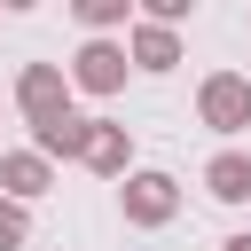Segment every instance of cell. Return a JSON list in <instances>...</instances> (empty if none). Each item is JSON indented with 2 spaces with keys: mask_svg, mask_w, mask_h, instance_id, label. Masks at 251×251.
Returning <instances> with one entry per match:
<instances>
[{
  "mask_svg": "<svg viewBox=\"0 0 251 251\" xmlns=\"http://www.w3.org/2000/svg\"><path fill=\"white\" fill-rule=\"evenodd\" d=\"M24 243H31V204L0 196V251H24Z\"/></svg>",
  "mask_w": 251,
  "mask_h": 251,
  "instance_id": "11",
  "label": "cell"
},
{
  "mask_svg": "<svg viewBox=\"0 0 251 251\" xmlns=\"http://www.w3.org/2000/svg\"><path fill=\"white\" fill-rule=\"evenodd\" d=\"M86 173L94 180H133V133L118 118H94V141H86Z\"/></svg>",
  "mask_w": 251,
  "mask_h": 251,
  "instance_id": "5",
  "label": "cell"
},
{
  "mask_svg": "<svg viewBox=\"0 0 251 251\" xmlns=\"http://www.w3.org/2000/svg\"><path fill=\"white\" fill-rule=\"evenodd\" d=\"M86 141H94V118H63V126L31 133V149H39L47 165H55V157H63V165H86Z\"/></svg>",
  "mask_w": 251,
  "mask_h": 251,
  "instance_id": "9",
  "label": "cell"
},
{
  "mask_svg": "<svg viewBox=\"0 0 251 251\" xmlns=\"http://www.w3.org/2000/svg\"><path fill=\"white\" fill-rule=\"evenodd\" d=\"M196 118H204L212 133H243V126H251V78H243V71H212V78L196 86Z\"/></svg>",
  "mask_w": 251,
  "mask_h": 251,
  "instance_id": "2",
  "label": "cell"
},
{
  "mask_svg": "<svg viewBox=\"0 0 251 251\" xmlns=\"http://www.w3.org/2000/svg\"><path fill=\"white\" fill-rule=\"evenodd\" d=\"M204 196H212V204H251V157H243V149H220V157L204 165Z\"/></svg>",
  "mask_w": 251,
  "mask_h": 251,
  "instance_id": "8",
  "label": "cell"
},
{
  "mask_svg": "<svg viewBox=\"0 0 251 251\" xmlns=\"http://www.w3.org/2000/svg\"><path fill=\"white\" fill-rule=\"evenodd\" d=\"M220 251H251V235H227V243H220Z\"/></svg>",
  "mask_w": 251,
  "mask_h": 251,
  "instance_id": "12",
  "label": "cell"
},
{
  "mask_svg": "<svg viewBox=\"0 0 251 251\" xmlns=\"http://www.w3.org/2000/svg\"><path fill=\"white\" fill-rule=\"evenodd\" d=\"M126 71H133V55H126L118 39H86V47L71 55V86H78V94H102V102L126 94Z\"/></svg>",
  "mask_w": 251,
  "mask_h": 251,
  "instance_id": "3",
  "label": "cell"
},
{
  "mask_svg": "<svg viewBox=\"0 0 251 251\" xmlns=\"http://www.w3.org/2000/svg\"><path fill=\"white\" fill-rule=\"evenodd\" d=\"M55 188V165L39 157V149H8L0 157V196H16V204H39Z\"/></svg>",
  "mask_w": 251,
  "mask_h": 251,
  "instance_id": "7",
  "label": "cell"
},
{
  "mask_svg": "<svg viewBox=\"0 0 251 251\" xmlns=\"http://www.w3.org/2000/svg\"><path fill=\"white\" fill-rule=\"evenodd\" d=\"M71 63H24L16 71V110L31 118V133H47V126H63V118H78L71 110Z\"/></svg>",
  "mask_w": 251,
  "mask_h": 251,
  "instance_id": "1",
  "label": "cell"
},
{
  "mask_svg": "<svg viewBox=\"0 0 251 251\" xmlns=\"http://www.w3.org/2000/svg\"><path fill=\"white\" fill-rule=\"evenodd\" d=\"M78 24H86L94 39H110L118 24H133V0H78Z\"/></svg>",
  "mask_w": 251,
  "mask_h": 251,
  "instance_id": "10",
  "label": "cell"
},
{
  "mask_svg": "<svg viewBox=\"0 0 251 251\" xmlns=\"http://www.w3.org/2000/svg\"><path fill=\"white\" fill-rule=\"evenodd\" d=\"M118 204H126V220H133V227H165V220L180 212V180L149 165V173H133V180L118 188Z\"/></svg>",
  "mask_w": 251,
  "mask_h": 251,
  "instance_id": "4",
  "label": "cell"
},
{
  "mask_svg": "<svg viewBox=\"0 0 251 251\" xmlns=\"http://www.w3.org/2000/svg\"><path fill=\"white\" fill-rule=\"evenodd\" d=\"M126 55H133V71H149V78H165V71H180V31L173 24H133V39H126Z\"/></svg>",
  "mask_w": 251,
  "mask_h": 251,
  "instance_id": "6",
  "label": "cell"
}]
</instances>
